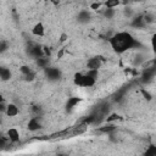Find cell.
<instances>
[{"instance_id":"cell-4","label":"cell","mask_w":156,"mask_h":156,"mask_svg":"<svg viewBox=\"0 0 156 156\" xmlns=\"http://www.w3.org/2000/svg\"><path fill=\"white\" fill-rule=\"evenodd\" d=\"M101 63H102V58H101V57H99V56H95V57H91V58H89V60H88L87 66H88V68H89V69L98 71V68H100Z\"/></svg>"},{"instance_id":"cell-23","label":"cell","mask_w":156,"mask_h":156,"mask_svg":"<svg viewBox=\"0 0 156 156\" xmlns=\"http://www.w3.org/2000/svg\"><path fill=\"white\" fill-rule=\"evenodd\" d=\"M20 69H21V72H22L23 76H27V74H29V73L32 72V69H30L28 66H21Z\"/></svg>"},{"instance_id":"cell-25","label":"cell","mask_w":156,"mask_h":156,"mask_svg":"<svg viewBox=\"0 0 156 156\" xmlns=\"http://www.w3.org/2000/svg\"><path fill=\"white\" fill-rule=\"evenodd\" d=\"M87 74H88V76H90V77H91V78H94V79H96V78H98V71H94V69H88Z\"/></svg>"},{"instance_id":"cell-14","label":"cell","mask_w":156,"mask_h":156,"mask_svg":"<svg viewBox=\"0 0 156 156\" xmlns=\"http://www.w3.org/2000/svg\"><path fill=\"white\" fill-rule=\"evenodd\" d=\"M0 77H1V80H4V82L9 80V79L11 78V72H10V69L6 68V67H1V68H0Z\"/></svg>"},{"instance_id":"cell-15","label":"cell","mask_w":156,"mask_h":156,"mask_svg":"<svg viewBox=\"0 0 156 156\" xmlns=\"http://www.w3.org/2000/svg\"><path fill=\"white\" fill-rule=\"evenodd\" d=\"M78 20H79V22H88L90 20V13L87 10H82L78 13Z\"/></svg>"},{"instance_id":"cell-8","label":"cell","mask_w":156,"mask_h":156,"mask_svg":"<svg viewBox=\"0 0 156 156\" xmlns=\"http://www.w3.org/2000/svg\"><path fill=\"white\" fill-rule=\"evenodd\" d=\"M32 33L37 37H43L45 34V28H44V24L41 22H38L34 24L33 29H32Z\"/></svg>"},{"instance_id":"cell-29","label":"cell","mask_w":156,"mask_h":156,"mask_svg":"<svg viewBox=\"0 0 156 156\" xmlns=\"http://www.w3.org/2000/svg\"><path fill=\"white\" fill-rule=\"evenodd\" d=\"M67 39H68V35H67V34H65V33H63V34H61V37H60V41H61V43L66 41Z\"/></svg>"},{"instance_id":"cell-27","label":"cell","mask_w":156,"mask_h":156,"mask_svg":"<svg viewBox=\"0 0 156 156\" xmlns=\"http://www.w3.org/2000/svg\"><path fill=\"white\" fill-rule=\"evenodd\" d=\"M141 94H143V96H144L146 100H151V95H150V93L146 91L145 89H141Z\"/></svg>"},{"instance_id":"cell-5","label":"cell","mask_w":156,"mask_h":156,"mask_svg":"<svg viewBox=\"0 0 156 156\" xmlns=\"http://www.w3.org/2000/svg\"><path fill=\"white\" fill-rule=\"evenodd\" d=\"M27 127H28V129H29L30 132H35V130L40 129V128H41V123H40V121H39V117H33V118H30Z\"/></svg>"},{"instance_id":"cell-28","label":"cell","mask_w":156,"mask_h":156,"mask_svg":"<svg viewBox=\"0 0 156 156\" xmlns=\"http://www.w3.org/2000/svg\"><path fill=\"white\" fill-rule=\"evenodd\" d=\"M34 77H35V73L32 71L29 74H27V76H24V78H26V80H33L34 79Z\"/></svg>"},{"instance_id":"cell-6","label":"cell","mask_w":156,"mask_h":156,"mask_svg":"<svg viewBox=\"0 0 156 156\" xmlns=\"http://www.w3.org/2000/svg\"><path fill=\"white\" fill-rule=\"evenodd\" d=\"M30 50H29V54H30V56L32 57H34V58H40V57H43L44 56V50L40 48V46H38V45H33L32 48H29Z\"/></svg>"},{"instance_id":"cell-9","label":"cell","mask_w":156,"mask_h":156,"mask_svg":"<svg viewBox=\"0 0 156 156\" xmlns=\"http://www.w3.org/2000/svg\"><path fill=\"white\" fill-rule=\"evenodd\" d=\"M7 138L11 143H17L20 140V133L16 128H10L7 130Z\"/></svg>"},{"instance_id":"cell-32","label":"cell","mask_w":156,"mask_h":156,"mask_svg":"<svg viewBox=\"0 0 156 156\" xmlns=\"http://www.w3.org/2000/svg\"><path fill=\"white\" fill-rule=\"evenodd\" d=\"M58 156H67V155H63V154H62V155H58Z\"/></svg>"},{"instance_id":"cell-11","label":"cell","mask_w":156,"mask_h":156,"mask_svg":"<svg viewBox=\"0 0 156 156\" xmlns=\"http://www.w3.org/2000/svg\"><path fill=\"white\" fill-rule=\"evenodd\" d=\"M132 27H134V28H143L146 23H145V21H144V16H136V17H134L133 18V21H132Z\"/></svg>"},{"instance_id":"cell-22","label":"cell","mask_w":156,"mask_h":156,"mask_svg":"<svg viewBox=\"0 0 156 156\" xmlns=\"http://www.w3.org/2000/svg\"><path fill=\"white\" fill-rule=\"evenodd\" d=\"M7 48H9L7 41H6V40H1V43H0V52H1V54L5 52V51L7 50Z\"/></svg>"},{"instance_id":"cell-17","label":"cell","mask_w":156,"mask_h":156,"mask_svg":"<svg viewBox=\"0 0 156 156\" xmlns=\"http://www.w3.org/2000/svg\"><path fill=\"white\" fill-rule=\"evenodd\" d=\"M37 65L40 67V68H43V69H45V68H48L49 67V60L46 58V57H40V58H38L37 60Z\"/></svg>"},{"instance_id":"cell-21","label":"cell","mask_w":156,"mask_h":156,"mask_svg":"<svg viewBox=\"0 0 156 156\" xmlns=\"http://www.w3.org/2000/svg\"><path fill=\"white\" fill-rule=\"evenodd\" d=\"M143 16H144V21H145L146 24L154 22V16H152L151 13H145V15H143Z\"/></svg>"},{"instance_id":"cell-10","label":"cell","mask_w":156,"mask_h":156,"mask_svg":"<svg viewBox=\"0 0 156 156\" xmlns=\"http://www.w3.org/2000/svg\"><path fill=\"white\" fill-rule=\"evenodd\" d=\"M82 101L80 98H77V96H73V98H69L67 104H66V110L67 111H72L74 108V106H77L79 102Z\"/></svg>"},{"instance_id":"cell-31","label":"cell","mask_w":156,"mask_h":156,"mask_svg":"<svg viewBox=\"0 0 156 156\" xmlns=\"http://www.w3.org/2000/svg\"><path fill=\"white\" fill-rule=\"evenodd\" d=\"M63 54H65V49H60V51L57 52V58H61L63 56Z\"/></svg>"},{"instance_id":"cell-26","label":"cell","mask_w":156,"mask_h":156,"mask_svg":"<svg viewBox=\"0 0 156 156\" xmlns=\"http://www.w3.org/2000/svg\"><path fill=\"white\" fill-rule=\"evenodd\" d=\"M151 46H152V50L156 52V33L151 38Z\"/></svg>"},{"instance_id":"cell-3","label":"cell","mask_w":156,"mask_h":156,"mask_svg":"<svg viewBox=\"0 0 156 156\" xmlns=\"http://www.w3.org/2000/svg\"><path fill=\"white\" fill-rule=\"evenodd\" d=\"M44 71H45V76L48 77L49 80H52L54 82V80H58L61 78V71L58 68H56V67H50L49 66Z\"/></svg>"},{"instance_id":"cell-1","label":"cell","mask_w":156,"mask_h":156,"mask_svg":"<svg viewBox=\"0 0 156 156\" xmlns=\"http://www.w3.org/2000/svg\"><path fill=\"white\" fill-rule=\"evenodd\" d=\"M108 43H110L111 48L118 54H122V52H124V51H127L129 49L139 46L138 40L134 39V37L128 32L116 33L115 35H112L108 39Z\"/></svg>"},{"instance_id":"cell-24","label":"cell","mask_w":156,"mask_h":156,"mask_svg":"<svg viewBox=\"0 0 156 156\" xmlns=\"http://www.w3.org/2000/svg\"><path fill=\"white\" fill-rule=\"evenodd\" d=\"M101 5H102L101 2L95 1V2H91V4H90V9H91V10H99V9L101 7Z\"/></svg>"},{"instance_id":"cell-7","label":"cell","mask_w":156,"mask_h":156,"mask_svg":"<svg viewBox=\"0 0 156 156\" xmlns=\"http://www.w3.org/2000/svg\"><path fill=\"white\" fill-rule=\"evenodd\" d=\"M116 130V126L113 123H106L105 126H101L98 128L99 133H104V134H111Z\"/></svg>"},{"instance_id":"cell-13","label":"cell","mask_w":156,"mask_h":156,"mask_svg":"<svg viewBox=\"0 0 156 156\" xmlns=\"http://www.w3.org/2000/svg\"><path fill=\"white\" fill-rule=\"evenodd\" d=\"M87 124H83V123H80V124H78V126H76V127H73V129H72V135H79V134H83L85 130H87Z\"/></svg>"},{"instance_id":"cell-20","label":"cell","mask_w":156,"mask_h":156,"mask_svg":"<svg viewBox=\"0 0 156 156\" xmlns=\"http://www.w3.org/2000/svg\"><path fill=\"white\" fill-rule=\"evenodd\" d=\"M117 119H119V116H118L117 113H111L108 117H106V118H105L106 123H112L113 121H117Z\"/></svg>"},{"instance_id":"cell-30","label":"cell","mask_w":156,"mask_h":156,"mask_svg":"<svg viewBox=\"0 0 156 156\" xmlns=\"http://www.w3.org/2000/svg\"><path fill=\"white\" fill-rule=\"evenodd\" d=\"M132 13H133V12H132V10H130V9H126V10H124V15H126L127 17H130V16H132Z\"/></svg>"},{"instance_id":"cell-2","label":"cell","mask_w":156,"mask_h":156,"mask_svg":"<svg viewBox=\"0 0 156 156\" xmlns=\"http://www.w3.org/2000/svg\"><path fill=\"white\" fill-rule=\"evenodd\" d=\"M95 80L94 78H91L90 76H88L87 73L83 74V73H76L74 74V78H73V82L78 87H84V88H90L95 84Z\"/></svg>"},{"instance_id":"cell-33","label":"cell","mask_w":156,"mask_h":156,"mask_svg":"<svg viewBox=\"0 0 156 156\" xmlns=\"http://www.w3.org/2000/svg\"><path fill=\"white\" fill-rule=\"evenodd\" d=\"M26 156H29V155H26Z\"/></svg>"},{"instance_id":"cell-16","label":"cell","mask_w":156,"mask_h":156,"mask_svg":"<svg viewBox=\"0 0 156 156\" xmlns=\"http://www.w3.org/2000/svg\"><path fill=\"white\" fill-rule=\"evenodd\" d=\"M143 156H156V145L151 144L146 147V150L144 151Z\"/></svg>"},{"instance_id":"cell-12","label":"cell","mask_w":156,"mask_h":156,"mask_svg":"<svg viewBox=\"0 0 156 156\" xmlns=\"http://www.w3.org/2000/svg\"><path fill=\"white\" fill-rule=\"evenodd\" d=\"M5 113H6V116H9V117H15V116L18 115V107H17L15 104H9Z\"/></svg>"},{"instance_id":"cell-19","label":"cell","mask_w":156,"mask_h":156,"mask_svg":"<svg viewBox=\"0 0 156 156\" xmlns=\"http://www.w3.org/2000/svg\"><path fill=\"white\" fill-rule=\"evenodd\" d=\"M115 16V9H105L104 10V17L107 20H111Z\"/></svg>"},{"instance_id":"cell-18","label":"cell","mask_w":156,"mask_h":156,"mask_svg":"<svg viewBox=\"0 0 156 156\" xmlns=\"http://www.w3.org/2000/svg\"><path fill=\"white\" fill-rule=\"evenodd\" d=\"M104 5H105L106 9H115L119 5V1L118 0H107V1L104 2Z\"/></svg>"}]
</instances>
